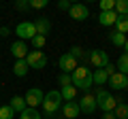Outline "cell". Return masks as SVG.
I'll use <instances>...</instances> for the list:
<instances>
[{
  "instance_id": "cell-22",
  "label": "cell",
  "mask_w": 128,
  "mask_h": 119,
  "mask_svg": "<svg viewBox=\"0 0 128 119\" xmlns=\"http://www.w3.org/2000/svg\"><path fill=\"white\" fill-rule=\"evenodd\" d=\"M113 115H115V119H128V104L126 102H120V104L115 106Z\"/></svg>"
},
{
  "instance_id": "cell-23",
  "label": "cell",
  "mask_w": 128,
  "mask_h": 119,
  "mask_svg": "<svg viewBox=\"0 0 128 119\" xmlns=\"http://www.w3.org/2000/svg\"><path fill=\"white\" fill-rule=\"evenodd\" d=\"M109 41L113 43L115 47H124V45H126V34H120V32H111V34H109Z\"/></svg>"
},
{
  "instance_id": "cell-28",
  "label": "cell",
  "mask_w": 128,
  "mask_h": 119,
  "mask_svg": "<svg viewBox=\"0 0 128 119\" xmlns=\"http://www.w3.org/2000/svg\"><path fill=\"white\" fill-rule=\"evenodd\" d=\"M32 47H36V49H43L45 47V43H47V36H41V34H36V36L32 38Z\"/></svg>"
},
{
  "instance_id": "cell-31",
  "label": "cell",
  "mask_w": 128,
  "mask_h": 119,
  "mask_svg": "<svg viewBox=\"0 0 128 119\" xmlns=\"http://www.w3.org/2000/svg\"><path fill=\"white\" fill-rule=\"evenodd\" d=\"M47 0H30V9H45Z\"/></svg>"
},
{
  "instance_id": "cell-36",
  "label": "cell",
  "mask_w": 128,
  "mask_h": 119,
  "mask_svg": "<svg viewBox=\"0 0 128 119\" xmlns=\"http://www.w3.org/2000/svg\"><path fill=\"white\" fill-rule=\"evenodd\" d=\"M102 119H115V115L113 113H105V115H102Z\"/></svg>"
},
{
  "instance_id": "cell-35",
  "label": "cell",
  "mask_w": 128,
  "mask_h": 119,
  "mask_svg": "<svg viewBox=\"0 0 128 119\" xmlns=\"http://www.w3.org/2000/svg\"><path fill=\"white\" fill-rule=\"evenodd\" d=\"M9 34H11L9 28H0V36H9Z\"/></svg>"
},
{
  "instance_id": "cell-4",
  "label": "cell",
  "mask_w": 128,
  "mask_h": 119,
  "mask_svg": "<svg viewBox=\"0 0 128 119\" xmlns=\"http://www.w3.org/2000/svg\"><path fill=\"white\" fill-rule=\"evenodd\" d=\"M15 34L19 36V41H32V38L36 36V26H34V21H22L17 23V28H15Z\"/></svg>"
},
{
  "instance_id": "cell-37",
  "label": "cell",
  "mask_w": 128,
  "mask_h": 119,
  "mask_svg": "<svg viewBox=\"0 0 128 119\" xmlns=\"http://www.w3.org/2000/svg\"><path fill=\"white\" fill-rule=\"evenodd\" d=\"M124 53H128V38H126V45H124Z\"/></svg>"
},
{
  "instance_id": "cell-13",
  "label": "cell",
  "mask_w": 128,
  "mask_h": 119,
  "mask_svg": "<svg viewBox=\"0 0 128 119\" xmlns=\"http://www.w3.org/2000/svg\"><path fill=\"white\" fill-rule=\"evenodd\" d=\"M109 85L113 87L115 92H120V89H126L128 87V77L122 72H115L113 77H109Z\"/></svg>"
},
{
  "instance_id": "cell-9",
  "label": "cell",
  "mask_w": 128,
  "mask_h": 119,
  "mask_svg": "<svg viewBox=\"0 0 128 119\" xmlns=\"http://www.w3.org/2000/svg\"><path fill=\"white\" fill-rule=\"evenodd\" d=\"M79 109H81V113L92 115L96 111V96L94 94H86V96L81 98V102H79Z\"/></svg>"
},
{
  "instance_id": "cell-29",
  "label": "cell",
  "mask_w": 128,
  "mask_h": 119,
  "mask_svg": "<svg viewBox=\"0 0 128 119\" xmlns=\"http://www.w3.org/2000/svg\"><path fill=\"white\" fill-rule=\"evenodd\" d=\"M105 11H115V0H100V13Z\"/></svg>"
},
{
  "instance_id": "cell-15",
  "label": "cell",
  "mask_w": 128,
  "mask_h": 119,
  "mask_svg": "<svg viewBox=\"0 0 128 119\" xmlns=\"http://www.w3.org/2000/svg\"><path fill=\"white\" fill-rule=\"evenodd\" d=\"M118 17L120 15L115 13V11H105V13L98 15V23H100V26H115Z\"/></svg>"
},
{
  "instance_id": "cell-17",
  "label": "cell",
  "mask_w": 128,
  "mask_h": 119,
  "mask_svg": "<svg viewBox=\"0 0 128 119\" xmlns=\"http://www.w3.org/2000/svg\"><path fill=\"white\" fill-rule=\"evenodd\" d=\"M9 106H11V109H13V113H19V115H22L24 111L28 109L26 100H24L22 96H13V100H11V104H9Z\"/></svg>"
},
{
  "instance_id": "cell-1",
  "label": "cell",
  "mask_w": 128,
  "mask_h": 119,
  "mask_svg": "<svg viewBox=\"0 0 128 119\" xmlns=\"http://www.w3.org/2000/svg\"><path fill=\"white\" fill-rule=\"evenodd\" d=\"M73 77V85L77 87V89H83V92H88L92 85H94V81H92V70L88 68V66H77L75 68V72L70 74Z\"/></svg>"
},
{
  "instance_id": "cell-3",
  "label": "cell",
  "mask_w": 128,
  "mask_h": 119,
  "mask_svg": "<svg viewBox=\"0 0 128 119\" xmlns=\"http://www.w3.org/2000/svg\"><path fill=\"white\" fill-rule=\"evenodd\" d=\"M94 96H96V106H98L102 113H113V111H115L118 102H115V98L111 96L107 89H98Z\"/></svg>"
},
{
  "instance_id": "cell-20",
  "label": "cell",
  "mask_w": 128,
  "mask_h": 119,
  "mask_svg": "<svg viewBox=\"0 0 128 119\" xmlns=\"http://www.w3.org/2000/svg\"><path fill=\"white\" fill-rule=\"evenodd\" d=\"M28 70H30V66H28L26 60H17L15 66H13V74H15V77H26Z\"/></svg>"
},
{
  "instance_id": "cell-18",
  "label": "cell",
  "mask_w": 128,
  "mask_h": 119,
  "mask_svg": "<svg viewBox=\"0 0 128 119\" xmlns=\"http://www.w3.org/2000/svg\"><path fill=\"white\" fill-rule=\"evenodd\" d=\"M60 94H62V100L64 102H73L75 98H77V87L75 85H66L60 89Z\"/></svg>"
},
{
  "instance_id": "cell-12",
  "label": "cell",
  "mask_w": 128,
  "mask_h": 119,
  "mask_svg": "<svg viewBox=\"0 0 128 119\" xmlns=\"http://www.w3.org/2000/svg\"><path fill=\"white\" fill-rule=\"evenodd\" d=\"M68 15L75 19V21H83V19H88V15H90V11H88V6L86 4H73L70 6V11H68Z\"/></svg>"
},
{
  "instance_id": "cell-5",
  "label": "cell",
  "mask_w": 128,
  "mask_h": 119,
  "mask_svg": "<svg viewBox=\"0 0 128 119\" xmlns=\"http://www.w3.org/2000/svg\"><path fill=\"white\" fill-rule=\"evenodd\" d=\"M43 98H45V94H43L38 87H34V89H28V92H26L24 100H26L28 109H36L38 104H43Z\"/></svg>"
},
{
  "instance_id": "cell-21",
  "label": "cell",
  "mask_w": 128,
  "mask_h": 119,
  "mask_svg": "<svg viewBox=\"0 0 128 119\" xmlns=\"http://www.w3.org/2000/svg\"><path fill=\"white\" fill-rule=\"evenodd\" d=\"M115 32L126 34L128 32V15H120L118 21H115Z\"/></svg>"
},
{
  "instance_id": "cell-34",
  "label": "cell",
  "mask_w": 128,
  "mask_h": 119,
  "mask_svg": "<svg viewBox=\"0 0 128 119\" xmlns=\"http://www.w3.org/2000/svg\"><path fill=\"white\" fill-rule=\"evenodd\" d=\"M15 9H19V11H26V9H30V0H28V2H17V4H15Z\"/></svg>"
},
{
  "instance_id": "cell-8",
  "label": "cell",
  "mask_w": 128,
  "mask_h": 119,
  "mask_svg": "<svg viewBox=\"0 0 128 119\" xmlns=\"http://www.w3.org/2000/svg\"><path fill=\"white\" fill-rule=\"evenodd\" d=\"M58 64H60V68H62V72H66V74H73V72H75V68L79 66V64H77V60H75L70 53H64V55H60Z\"/></svg>"
},
{
  "instance_id": "cell-32",
  "label": "cell",
  "mask_w": 128,
  "mask_h": 119,
  "mask_svg": "<svg viewBox=\"0 0 128 119\" xmlns=\"http://www.w3.org/2000/svg\"><path fill=\"white\" fill-rule=\"evenodd\" d=\"M70 6H73V4H70L68 0H60V2H58V9L60 11H70Z\"/></svg>"
},
{
  "instance_id": "cell-27",
  "label": "cell",
  "mask_w": 128,
  "mask_h": 119,
  "mask_svg": "<svg viewBox=\"0 0 128 119\" xmlns=\"http://www.w3.org/2000/svg\"><path fill=\"white\" fill-rule=\"evenodd\" d=\"M13 109H11L9 104H4V106H0V119H13Z\"/></svg>"
},
{
  "instance_id": "cell-19",
  "label": "cell",
  "mask_w": 128,
  "mask_h": 119,
  "mask_svg": "<svg viewBox=\"0 0 128 119\" xmlns=\"http://www.w3.org/2000/svg\"><path fill=\"white\" fill-rule=\"evenodd\" d=\"M92 81H94L96 85H105V83H109V74L105 72V68H96L94 72H92Z\"/></svg>"
},
{
  "instance_id": "cell-26",
  "label": "cell",
  "mask_w": 128,
  "mask_h": 119,
  "mask_svg": "<svg viewBox=\"0 0 128 119\" xmlns=\"http://www.w3.org/2000/svg\"><path fill=\"white\" fill-rule=\"evenodd\" d=\"M19 119H41V113H38L36 109H26L19 115Z\"/></svg>"
},
{
  "instance_id": "cell-14",
  "label": "cell",
  "mask_w": 128,
  "mask_h": 119,
  "mask_svg": "<svg viewBox=\"0 0 128 119\" xmlns=\"http://www.w3.org/2000/svg\"><path fill=\"white\" fill-rule=\"evenodd\" d=\"M70 55H73L75 60H81V62H86V64H90V51H86L83 47H79V45H75V47H70V51H68Z\"/></svg>"
},
{
  "instance_id": "cell-11",
  "label": "cell",
  "mask_w": 128,
  "mask_h": 119,
  "mask_svg": "<svg viewBox=\"0 0 128 119\" xmlns=\"http://www.w3.org/2000/svg\"><path fill=\"white\" fill-rule=\"evenodd\" d=\"M11 53H13L15 60H26L28 53H30V49H28V45L24 41H15L13 45H11Z\"/></svg>"
},
{
  "instance_id": "cell-30",
  "label": "cell",
  "mask_w": 128,
  "mask_h": 119,
  "mask_svg": "<svg viewBox=\"0 0 128 119\" xmlns=\"http://www.w3.org/2000/svg\"><path fill=\"white\" fill-rule=\"evenodd\" d=\"M58 81H60V85H62V87L73 85V77H70V74H66V72H62V74H60V79H58Z\"/></svg>"
},
{
  "instance_id": "cell-7",
  "label": "cell",
  "mask_w": 128,
  "mask_h": 119,
  "mask_svg": "<svg viewBox=\"0 0 128 119\" xmlns=\"http://www.w3.org/2000/svg\"><path fill=\"white\" fill-rule=\"evenodd\" d=\"M90 64L94 66V68H105V66L109 64V55H107V51H102V49L90 51Z\"/></svg>"
},
{
  "instance_id": "cell-16",
  "label": "cell",
  "mask_w": 128,
  "mask_h": 119,
  "mask_svg": "<svg viewBox=\"0 0 128 119\" xmlns=\"http://www.w3.org/2000/svg\"><path fill=\"white\" fill-rule=\"evenodd\" d=\"M34 26H36V34H41V36H47L51 30V21L47 17H38L34 19Z\"/></svg>"
},
{
  "instance_id": "cell-2",
  "label": "cell",
  "mask_w": 128,
  "mask_h": 119,
  "mask_svg": "<svg viewBox=\"0 0 128 119\" xmlns=\"http://www.w3.org/2000/svg\"><path fill=\"white\" fill-rule=\"evenodd\" d=\"M41 106H43V113H45L47 117H51V115L62 106V94H60L58 89L47 92V96L43 98V104H41Z\"/></svg>"
},
{
  "instance_id": "cell-24",
  "label": "cell",
  "mask_w": 128,
  "mask_h": 119,
  "mask_svg": "<svg viewBox=\"0 0 128 119\" xmlns=\"http://www.w3.org/2000/svg\"><path fill=\"white\" fill-rule=\"evenodd\" d=\"M118 72H122V74H126L128 77V53H122L120 55V60H118Z\"/></svg>"
},
{
  "instance_id": "cell-25",
  "label": "cell",
  "mask_w": 128,
  "mask_h": 119,
  "mask_svg": "<svg viewBox=\"0 0 128 119\" xmlns=\"http://www.w3.org/2000/svg\"><path fill=\"white\" fill-rule=\"evenodd\" d=\"M115 13L128 15V0H115Z\"/></svg>"
},
{
  "instance_id": "cell-33",
  "label": "cell",
  "mask_w": 128,
  "mask_h": 119,
  "mask_svg": "<svg viewBox=\"0 0 128 119\" xmlns=\"http://www.w3.org/2000/svg\"><path fill=\"white\" fill-rule=\"evenodd\" d=\"M105 72H107V74H109V77H113V74H115V66H113V64H111V62H109V64H107V66H105Z\"/></svg>"
},
{
  "instance_id": "cell-10",
  "label": "cell",
  "mask_w": 128,
  "mask_h": 119,
  "mask_svg": "<svg viewBox=\"0 0 128 119\" xmlns=\"http://www.w3.org/2000/svg\"><path fill=\"white\" fill-rule=\"evenodd\" d=\"M79 113H81V109H79V102H64L62 104V117L64 119H75L79 117Z\"/></svg>"
},
{
  "instance_id": "cell-6",
  "label": "cell",
  "mask_w": 128,
  "mask_h": 119,
  "mask_svg": "<svg viewBox=\"0 0 128 119\" xmlns=\"http://www.w3.org/2000/svg\"><path fill=\"white\" fill-rule=\"evenodd\" d=\"M26 62H28L30 68H45L47 66V55L43 53V51H30L28 58H26Z\"/></svg>"
}]
</instances>
